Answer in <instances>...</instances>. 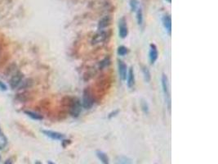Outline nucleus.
I'll return each instance as SVG.
<instances>
[{"label": "nucleus", "instance_id": "nucleus-3", "mask_svg": "<svg viewBox=\"0 0 218 164\" xmlns=\"http://www.w3.org/2000/svg\"><path fill=\"white\" fill-rule=\"evenodd\" d=\"M22 80H23V74H21V72H17L15 75H13L9 81L11 88L15 89L18 87L22 82Z\"/></svg>", "mask_w": 218, "mask_h": 164}, {"label": "nucleus", "instance_id": "nucleus-19", "mask_svg": "<svg viewBox=\"0 0 218 164\" xmlns=\"http://www.w3.org/2000/svg\"><path fill=\"white\" fill-rule=\"evenodd\" d=\"M127 53H128V50H127V48L124 47V46H120V47H119V48H118V53L121 55V56L127 54Z\"/></svg>", "mask_w": 218, "mask_h": 164}, {"label": "nucleus", "instance_id": "nucleus-24", "mask_svg": "<svg viewBox=\"0 0 218 164\" xmlns=\"http://www.w3.org/2000/svg\"><path fill=\"white\" fill-rule=\"evenodd\" d=\"M35 164H42L40 162H38V161H37V162H35Z\"/></svg>", "mask_w": 218, "mask_h": 164}, {"label": "nucleus", "instance_id": "nucleus-7", "mask_svg": "<svg viewBox=\"0 0 218 164\" xmlns=\"http://www.w3.org/2000/svg\"><path fill=\"white\" fill-rule=\"evenodd\" d=\"M119 73L120 78L124 81L127 78V66L123 61H119Z\"/></svg>", "mask_w": 218, "mask_h": 164}, {"label": "nucleus", "instance_id": "nucleus-25", "mask_svg": "<svg viewBox=\"0 0 218 164\" xmlns=\"http://www.w3.org/2000/svg\"><path fill=\"white\" fill-rule=\"evenodd\" d=\"M167 1H168V2H171L172 0H167Z\"/></svg>", "mask_w": 218, "mask_h": 164}, {"label": "nucleus", "instance_id": "nucleus-14", "mask_svg": "<svg viewBox=\"0 0 218 164\" xmlns=\"http://www.w3.org/2000/svg\"><path fill=\"white\" fill-rule=\"evenodd\" d=\"M115 164H133L131 160L127 157H125V156H119V157L117 158L116 159V162H115Z\"/></svg>", "mask_w": 218, "mask_h": 164}, {"label": "nucleus", "instance_id": "nucleus-20", "mask_svg": "<svg viewBox=\"0 0 218 164\" xmlns=\"http://www.w3.org/2000/svg\"><path fill=\"white\" fill-rule=\"evenodd\" d=\"M0 90L2 91L7 90V86L3 82H2V81H0Z\"/></svg>", "mask_w": 218, "mask_h": 164}, {"label": "nucleus", "instance_id": "nucleus-11", "mask_svg": "<svg viewBox=\"0 0 218 164\" xmlns=\"http://www.w3.org/2000/svg\"><path fill=\"white\" fill-rule=\"evenodd\" d=\"M110 22H111V18L109 16H106L104 17L99 22V29L100 30H102V29L106 28V26H108L110 24Z\"/></svg>", "mask_w": 218, "mask_h": 164}, {"label": "nucleus", "instance_id": "nucleus-2", "mask_svg": "<svg viewBox=\"0 0 218 164\" xmlns=\"http://www.w3.org/2000/svg\"><path fill=\"white\" fill-rule=\"evenodd\" d=\"M81 112V104L78 99H74L71 104V114L73 117H78Z\"/></svg>", "mask_w": 218, "mask_h": 164}, {"label": "nucleus", "instance_id": "nucleus-9", "mask_svg": "<svg viewBox=\"0 0 218 164\" xmlns=\"http://www.w3.org/2000/svg\"><path fill=\"white\" fill-rule=\"evenodd\" d=\"M163 23H164V27L166 28V30L168 31L169 34H171L172 30V19L171 17L169 15H165L163 17Z\"/></svg>", "mask_w": 218, "mask_h": 164}, {"label": "nucleus", "instance_id": "nucleus-12", "mask_svg": "<svg viewBox=\"0 0 218 164\" xmlns=\"http://www.w3.org/2000/svg\"><path fill=\"white\" fill-rule=\"evenodd\" d=\"M134 84H135V76H134L133 69L132 67H131L129 69L128 76H127V85H128V87L131 88L134 86Z\"/></svg>", "mask_w": 218, "mask_h": 164}, {"label": "nucleus", "instance_id": "nucleus-15", "mask_svg": "<svg viewBox=\"0 0 218 164\" xmlns=\"http://www.w3.org/2000/svg\"><path fill=\"white\" fill-rule=\"evenodd\" d=\"M25 113H26L27 116H29V117H30V118L34 119V120H42V117L41 116V115L38 114V113H36V112H31V111H26Z\"/></svg>", "mask_w": 218, "mask_h": 164}, {"label": "nucleus", "instance_id": "nucleus-22", "mask_svg": "<svg viewBox=\"0 0 218 164\" xmlns=\"http://www.w3.org/2000/svg\"><path fill=\"white\" fill-rule=\"evenodd\" d=\"M4 164H12V161H11V160H7V162H5Z\"/></svg>", "mask_w": 218, "mask_h": 164}, {"label": "nucleus", "instance_id": "nucleus-4", "mask_svg": "<svg viewBox=\"0 0 218 164\" xmlns=\"http://www.w3.org/2000/svg\"><path fill=\"white\" fill-rule=\"evenodd\" d=\"M162 86L164 89V95L166 96V100L168 103V108L170 109V96H169V90H168V80L165 74H163L162 76Z\"/></svg>", "mask_w": 218, "mask_h": 164}, {"label": "nucleus", "instance_id": "nucleus-1", "mask_svg": "<svg viewBox=\"0 0 218 164\" xmlns=\"http://www.w3.org/2000/svg\"><path fill=\"white\" fill-rule=\"evenodd\" d=\"M94 103V99L92 94L89 89H86L83 92V105L86 109H89L92 107Z\"/></svg>", "mask_w": 218, "mask_h": 164}, {"label": "nucleus", "instance_id": "nucleus-5", "mask_svg": "<svg viewBox=\"0 0 218 164\" xmlns=\"http://www.w3.org/2000/svg\"><path fill=\"white\" fill-rule=\"evenodd\" d=\"M42 132L46 136L52 139V140H56V141H62V140H64V138H65V135L59 133V132H56V131L43 130V131H42Z\"/></svg>", "mask_w": 218, "mask_h": 164}, {"label": "nucleus", "instance_id": "nucleus-17", "mask_svg": "<svg viewBox=\"0 0 218 164\" xmlns=\"http://www.w3.org/2000/svg\"><path fill=\"white\" fill-rule=\"evenodd\" d=\"M142 71H143L144 77H145V81H146V82H149V81H150V78H151V76H150V71H149V69H148V68L146 67H143V69H142Z\"/></svg>", "mask_w": 218, "mask_h": 164}, {"label": "nucleus", "instance_id": "nucleus-18", "mask_svg": "<svg viewBox=\"0 0 218 164\" xmlns=\"http://www.w3.org/2000/svg\"><path fill=\"white\" fill-rule=\"evenodd\" d=\"M130 7L132 12H136L137 10V7H138V1L137 0H130Z\"/></svg>", "mask_w": 218, "mask_h": 164}, {"label": "nucleus", "instance_id": "nucleus-10", "mask_svg": "<svg viewBox=\"0 0 218 164\" xmlns=\"http://www.w3.org/2000/svg\"><path fill=\"white\" fill-rule=\"evenodd\" d=\"M96 156H97L99 160L103 164H110V159H109L108 156L104 152L99 151V150L98 151H96Z\"/></svg>", "mask_w": 218, "mask_h": 164}, {"label": "nucleus", "instance_id": "nucleus-8", "mask_svg": "<svg viewBox=\"0 0 218 164\" xmlns=\"http://www.w3.org/2000/svg\"><path fill=\"white\" fill-rule=\"evenodd\" d=\"M158 58V50L155 44H150V62L154 64L155 61Z\"/></svg>", "mask_w": 218, "mask_h": 164}, {"label": "nucleus", "instance_id": "nucleus-13", "mask_svg": "<svg viewBox=\"0 0 218 164\" xmlns=\"http://www.w3.org/2000/svg\"><path fill=\"white\" fill-rule=\"evenodd\" d=\"M106 38V33L105 32V31H101V32H99L97 35H96L95 37H94L93 40H92V42L93 43L92 44H98L100 43V42H101V41L105 40Z\"/></svg>", "mask_w": 218, "mask_h": 164}, {"label": "nucleus", "instance_id": "nucleus-6", "mask_svg": "<svg viewBox=\"0 0 218 164\" xmlns=\"http://www.w3.org/2000/svg\"><path fill=\"white\" fill-rule=\"evenodd\" d=\"M119 33L120 37L123 39L125 38V37L127 36V34H128V30H127V23H126V21H125L124 17H122V18L119 20Z\"/></svg>", "mask_w": 218, "mask_h": 164}, {"label": "nucleus", "instance_id": "nucleus-16", "mask_svg": "<svg viewBox=\"0 0 218 164\" xmlns=\"http://www.w3.org/2000/svg\"><path fill=\"white\" fill-rule=\"evenodd\" d=\"M136 19H137V22L139 25H141L143 22V12L141 8H138L137 12H136Z\"/></svg>", "mask_w": 218, "mask_h": 164}, {"label": "nucleus", "instance_id": "nucleus-21", "mask_svg": "<svg viewBox=\"0 0 218 164\" xmlns=\"http://www.w3.org/2000/svg\"><path fill=\"white\" fill-rule=\"evenodd\" d=\"M141 106H142V108H143V110L145 111V112H148V105L147 103L145 102V101H143L142 102V103H141Z\"/></svg>", "mask_w": 218, "mask_h": 164}, {"label": "nucleus", "instance_id": "nucleus-23", "mask_svg": "<svg viewBox=\"0 0 218 164\" xmlns=\"http://www.w3.org/2000/svg\"><path fill=\"white\" fill-rule=\"evenodd\" d=\"M48 164H56V163H54V162H51V161H49V162H48Z\"/></svg>", "mask_w": 218, "mask_h": 164}]
</instances>
